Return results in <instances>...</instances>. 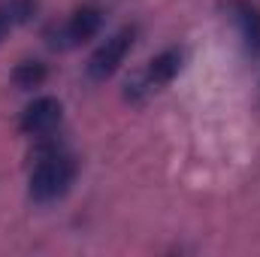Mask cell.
Instances as JSON below:
<instances>
[{"mask_svg": "<svg viewBox=\"0 0 260 257\" xmlns=\"http://www.w3.org/2000/svg\"><path fill=\"white\" fill-rule=\"evenodd\" d=\"M76 182V160L58 142H43L37 148V164L30 173V200L34 203H55Z\"/></svg>", "mask_w": 260, "mask_h": 257, "instance_id": "1", "label": "cell"}, {"mask_svg": "<svg viewBox=\"0 0 260 257\" xmlns=\"http://www.w3.org/2000/svg\"><path fill=\"white\" fill-rule=\"evenodd\" d=\"M182 61H185V55L179 52V49H167V52H160V55H154L145 70L127 82V97H142V94H151V91H157V88H164V85H170L176 76H179V70H182Z\"/></svg>", "mask_w": 260, "mask_h": 257, "instance_id": "2", "label": "cell"}, {"mask_svg": "<svg viewBox=\"0 0 260 257\" xmlns=\"http://www.w3.org/2000/svg\"><path fill=\"white\" fill-rule=\"evenodd\" d=\"M100 24H103V12L97 6H79L61 27L52 30V37H49L52 49H76V46L94 40Z\"/></svg>", "mask_w": 260, "mask_h": 257, "instance_id": "3", "label": "cell"}, {"mask_svg": "<svg viewBox=\"0 0 260 257\" xmlns=\"http://www.w3.org/2000/svg\"><path fill=\"white\" fill-rule=\"evenodd\" d=\"M133 40H136V27H121L118 34H112L88 61V76L94 82H106L118 67L124 64L127 52L133 49Z\"/></svg>", "mask_w": 260, "mask_h": 257, "instance_id": "4", "label": "cell"}, {"mask_svg": "<svg viewBox=\"0 0 260 257\" xmlns=\"http://www.w3.org/2000/svg\"><path fill=\"white\" fill-rule=\"evenodd\" d=\"M61 118H64L61 100H55V97H37L34 103L24 106V112L18 118V127H21V133L40 139V136H52V130L61 124Z\"/></svg>", "mask_w": 260, "mask_h": 257, "instance_id": "5", "label": "cell"}, {"mask_svg": "<svg viewBox=\"0 0 260 257\" xmlns=\"http://www.w3.org/2000/svg\"><path fill=\"white\" fill-rule=\"evenodd\" d=\"M227 15L233 18V24L239 27L242 46L251 58L260 55V6L251 0H230L227 3Z\"/></svg>", "mask_w": 260, "mask_h": 257, "instance_id": "6", "label": "cell"}, {"mask_svg": "<svg viewBox=\"0 0 260 257\" xmlns=\"http://www.w3.org/2000/svg\"><path fill=\"white\" fill-rule=\"evenodd\" d=\"M37 15V0H0V40Z\"/></svg>", "mask_w": 260, "mask_h": 257, "instance_id": "7", "label": "cell"}, {"mask_svg": "<svg viewBox=\"0 0 260 257\" xmlns=\"http://www.w3.org/2000/svg\"><path fill=\"white\" fill-rule=\"evenodd\" d=\"M46 76H49L46 64H40V61H21L12 70V85L21 88V91H30V88H40L46 82Z\"/></svg>", "mask_w": 260, "mask_h": 257, "instance_id": "8", "label": "cell"}]
</instances>
